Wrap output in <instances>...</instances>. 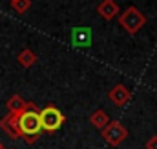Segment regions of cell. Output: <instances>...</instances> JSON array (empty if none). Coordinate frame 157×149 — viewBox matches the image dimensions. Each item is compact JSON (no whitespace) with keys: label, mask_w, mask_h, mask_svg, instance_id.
<instances>
[{"label":"cell","mask_w":157,"mask_h":149,"mask_svg":"<svg viewBox=\"0 0 157 149\" xmlns=\"http://www.w3.org/2000/svg\"><path fill=\"white\" fill-rule=\"evenodd\" d=\"M39 107L35 102H29L28 109L18 114V127L22 133V138L26 144H35L39 140V135L42 133V124H40Z\"/></svg>","instance_id":"cell-1"},{"label":"cell","mask_w":157,"mask_h":149,"mask_svg":"<svg viewBox=\"0 0 157 149\" xmlns=\"http://www.w3.org/2000/svg\"><path fill=\"white\" fill-rule=\"evenodd\" d=\"M119 18V24H121V27L126 31V33H130V35H135V33H139L141 31V27L146 24V16L135 7V5H130V7H126L121 15L117 16Z\"/></svg>","instance_id":"cell-2"},{"label":"cell","mask_w":157,"mask_h":149,"mask_svg":"<svg viewBox=\"0 0 157 149\" xmlns=\"http://www.w3.org/2000/svg\"><path fill=\"white\" fill-rule=\"evenodd\" d=\"M40 114V124H42V131L46 133H55L62 127V124L66 122V116L64 113L60 111L57 106H46L44 109L39 111Z\"/></svg>","instance_id":"cell-3"},{"label":"cell","mask_w":157,"mask_h":149,"mask_svg":"<svg viewBox=\"0 0 157 149\" xmlns=\"http://www.w3.org/2000/svg\"><path fill=\"white\" fill-rule=\"evenodd\" d=\"M101 135H102V138L112 146V147H119L126 138H128V129L121 124V122H117V120H110V124L101 131Z\"/></svg>","instance_id":"cell-4"},{"label":"cell","mask_w":157,"mask_h":149,"mask_svg":"<svg viewBox=\"0 0 157 149\" xmlns=\"http://www.w3.org/2000/svg\"><path fill=\"white\" fill-rule=\"evenodd\" d=\"M0 129H2L11 140L22 138V133H20V127H18V114L7 113L4 118H0Z\"/></svg>","instance_id":"cell-5"},{"label":"cell","mask_w":157,"mask_h":149,"mask_svg":"<svg viewBox=\"0 0 157 149\" xmlns=\"http://www.w3.org/2000/svg\"><path fill=\"white\" fill-rule=\"evenodd\" d=\"M108 98L113 106L124 107L130 100H132V91L124 85V84H115L110 91H108Z\"/></svg>","instance_id":"cell-6"},{"label":"cell","mask_w":157,"mask_h":149,"mask_svg":"<svg viewBox=\"0 0 157 149\" xmlns=\"http://www.w3.org/2000/svg\"><path fill=\"white\" fill-rule=\"evenodd\" d=\"M93 42L91 27H73L71 29V45L73 47H90Z\"/></svg>","instance_id":"cell-7"},{"label":"cell","mask_w":157,"mask_h":149,"mask_svg":"<svg viewBox=\"0 0 157 149\" xmlns=\"http://www.w3.org/2000/svg\"><path fill=\"white\" fill-rule=\"evenodd\" d=\"M97 13L104 18V20H113L121 15V9H119L117 2L115 0H102L99 5H97Z\"/></svg>","instance_id":"cell-8"},{"label":"cell","mask_w":157,"mask_h":149,"mask_svg":"<svg viewBox=\"0 0 157 149\" xmlns=\"http://www.w3.org/2000/svg\"><path fill=\"white\" fill-rule=\"evenodd\" d=\"M28 106H29V102H28V100H24L20 95H13V96L6 102L7 113H11V114H20L22 111H26V109H28Z\"/></svg>","instance_id":"cell-9"},{"label":"cell","mask_w":157,"mask_h":149,"mask_svg":"<svg viewBox=\"0 0 157 149\" xmlns=\"http://www.w3.org/2000/svg\"><path fill=\"white\" fill-rule=\"evenodd\" d=\"M90 124H91L95 129L102 131V129L110 124V116L102 111V109H95V111L90 114Z\"/></svg>","instance_id":"cell-10"},{"label":"cell","mask_w":157,"mask_h":149,"mask_svg":"<svg viewBox=\"0 0 157 149\" xmlns=\"http://www.w3.org/2000/svg\"><path fill=\"white\" fill-rule=\"evenodd\" d=\"M37 60H39V58H37L35 51H31V49H28V47H26V49H22V51L18 53V56H17V62H18L22 67H26V69H28V67H31V66H35V64H37Z\"/></svg>","instance_id":"cell-11"},{"label":"cell","mask_w":157,"mask_h":149,"mask_svg":"<svg viewBox=\"0 0 157 149\" xmlns=\"http://www.w3.org/2000/svg\"><path fill=\"white\" fill-rule=\"evenodd\" d=\"M11 7H13L18 15H24V13L31 7V0H11Z\"/></svg>","instance_id":"cell-12"},{"label":"cell","mask_w":157,"mask_h":149,"mask_svg":"<svg viewBox=\"0 0 157 149\" xmlns=\"http://www.w3.org/2000/svg\"><path fill=\"white\" fill-rule=\"evenodd\" d=\"M144 147H146V149H157V135H154V136H150V138L146 140Z\"/></svg>","instance_id":"cell-13"},{"label":"cell","mask_w":157,"mask_h":149,"mask_svg":"<svg viewBox=\"0 0 157 149\" xmlns=\"http://www.w3.org/2000/svg\"><path fill=\"white\" fill-rule=\"evenodd\" d=\"M0 149H4V146H2V144H0Z\"/></svg>","instance_id":"cell-14"}]
</instances>
